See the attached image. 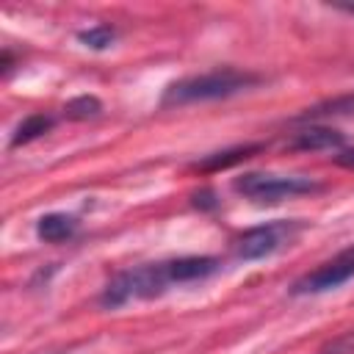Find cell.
<instances>
[{
    "instance_id": "8",
    "label": "cell",
    "mask_w": 354,
    "mask_h": 354,
    "mask_svg": "<svg viewBox=\"0 0 354 354\" xmlns=\"http://www.w3.org/2000/svg\"><path fill=\"white\" fill-rule=\"evenodd\" d=\"M260 149H263V144H241V147H230V149H221V152H213V155L196 160L194 169H199V171H221V169H230V166H235V163L252 158V155L260 152Z\"/></svg>"
},
{
    "instance_id": "5",
    "label": "cell",
    "mask_w": 354,
    "mask_h": 354,
    "mask_svg": "<svg viewBox=\"0 0 354 354\" xmlns=\"http://www.w3.org/2000/svg\"><path fill=\"white\" fill-rule=\"evenodd\" d=\"M348 279H354V243L346 246L343 252H337L332 260L321 263L318 268L307 271L304 277H299L288 293L290 296H315V293H326V290H337L340 285H346Z\"/></svg>"
},
{
    "instance_id": "11",
    "label": "cell",
    "mask_w": 354,
    "mask_h": 354,
    "mask_svg": "<svg viewBox=\"0 0 354 354\" xmlns=\"http://www.w3.org/2000/svg\"><path fill=\"white\" fill-rule=\"evenodd\" d=\"M100 113H102V102L91 94H80V97H75L64 105V116L69 122H86V119H94Z\"/></svg>"
},
{
    "instance_id": "6",
    "label": "cell",
    "mask_w": 354,
    "mask_h": 354,
    "mask_svg": "<svg viewBox=\"0 0 354 354\" xmlns=\"http://www.w3.org/2000/svg\"><path fill=\"white\" fill-rule=\"evenodd\" d=\"M343 133L332 130V127H304L290 138V149H332V147H343Z\"/></svg>"
},
{
    "instance_id": "7",
    "label": "cell",
    "mask_w": 354,
    "mask_h": 354,
    "mask_svg": "<svg viewBox=\"0 0 354 354\" xmlns=\"http://www.w3.org/2000/svg\"><path fill=\"white\" fill-rule=\"evenodd\" d=\"M77 232V218L69 213H47L36 224V235L44 243H61Z\"/></svg>"
},
{
    "instance_id": "14",
    "label": "cell",
    "mask_w": 354,
    "mask_h": 354,
    "mask_svg": "<svg viewBox=\"0 0 354 354\" xmlns=\"http://www.w3.org/2000/svg\"><path fill=\"white\" fill-rule=\"evenodd\" d=\"M191 202H194V207H199V210H213V207H218V199H216V194H213L210 188L196 191Z\"/></svg>"
},
{
    "instance_id": "3",
    "label": "cell",
    "mask_w": 354,
    "mask_h": 354,
    "mask_svg": "<svg viewBox=\"0 0 354 354\" xmlns=\"http://www.w3.org/2000/svg\"><path fill=\"white\" fill-rule=\"evenodd\" d=\"M232 188L243 194L252 202L260 205H274L282 199H293L301 194H315L321 191V183L304 174H271V171H246L232 180Z\"/></svg>"
},
{
    "instance_id": "13",
    "label": "cell",
    "mask_w": 354,
    "mask_h": 354,
    "mask_svg": "<svg viewBox=\"0 0 354 354\" xmlns=\"http://www.w3.org/2000/svg\"><path fill=\"white\" fill-rule=\"evenodd\" d=\"M318 354H354V329H346L340 335H335L332 340H326Z\"/></svg>"
},
{
    "instance_id": "9",
    "label": "cell",
    "mask_w": 354,
    "mask_h": 354,
    "mask_svg": "<svg viewBox=\"0 0 354 354\" xmlns=\"http://www.w3.org/2000/svg\"><path fill=\"white\" fill-rule=\"evenodd\" d=\"M326 116H354V94H340V97L324 100L313 108H304L296 116V122H318V119H326Z\"/></svg>"
},
{
    "instance_id": "15",
    "label": "cell",
    "mask_w": 354,
    "mask_h": 354,
    "mask_svg": "<svg viewBox=\"0 0 354 354\" xmlns=\"http://www.w3.org/2000/svg\"><path fill=\"white\" fill-rule=\"evenodd\" d=\"M335 160H337L340 166L354 169V149H343V152H337V155H335Z\"/></svg>"
},
{
    "instance_id": "1",
    "label": "cell",
    "mask_w": 354,
    "mask_h": 354,
    "mask_svg": "<svg viewBox=\"0 0 354 354\" xmlns=\"http://www.w3.org/2000/svg\"><path fill=\"white\" fill-rule=\"evenodd\" d=\"M218 268H221V260L210 257V254H188V257L133 266L127 271H119L105 285L100 304L108 310H116V307L136 301V299H155V296L166 293L169 285L199 282V279L213 277Z\"/></svg>"
},
{
    "instance_id": "10",
    "label": "cell",
    "mask_w": 354,
    "mask_h": 354,
    "mask_svg": "<svg viewBox=\"0 0 354 354\" xmlns=\"http://www.w3.org/2000/svg\"><path fill=\"white\" fill-rule=\"evenodd\" d=\"M53 124H55V119L50 113H30V116H25L17 124L14 136H11V147H22V144H30V141L41 138L44 133L53 130Z\"/></svg>"
},
{
    "instance_id": "12",
    "label": "cell",
    "mask_w": 354,
    "mask_h": 354,
    "mask_svg": "<svg viewBox=\"0 0 354 354\" xmlns=\"http://www.w3.org/2000/svg\"><path fill=\"white\" fill-rule=\"evenodd\" d=\"M77 41L88 50H108L116 41V30L111 25H94L86 30H77Z\"/></svg>"
},
{
    "instance_id": "2",
    "label": "cell",
    "mask_w": 354,
    "mask_h": 354,
    "mask_svg": "<svg viewBox=\"0 0 354 354\" xmlns=\"http://www.w3.org/2000/svg\"><path fill=\"white\" fill-rule=\"evenodd\" d=\"M260 83V75L243 72L235 66L191 75L183 80H174L163 91V105H188V102H207V100H227L241 91H249Z\"/></svg>"
},
{
    "instance_id": "4",
    "label": "cell",
    "mask_w": 354,
    "mask_h": 354,
    "mask_svg": "<svg viewBox=\"0 0 354 354\" xmlns=\"http://www.w3.org/2000/svg\"><path fill=\"white\" fill-rule=\"evenodd\" d=\"M301 230H304V224L296 218H277V221L257 224L235 238L232 254L238 260H263V257L290 246L301 235Z\"/></svg>"
}]
</instances>
